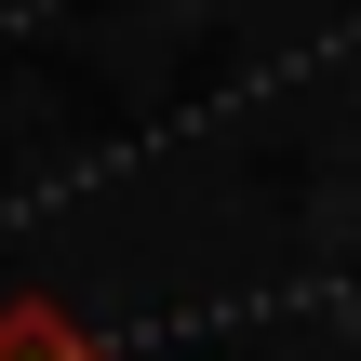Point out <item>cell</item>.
<instances>
[{
    "label": "cell",
    "mask_w": 361,
    "mask_h": 361,
    "mask_svg": "<svg viewBox=\"0 0 361 361\" xmlns=\"http://www.w3.org/2000/svg\"><path fill=\"white\" fill-rule=\"evenodd\" d=\"M0 361H107V348H94L54 295H13V308H0Z\"/></svg>",
    "instance_id": "cell-1"
}]
</instances>
